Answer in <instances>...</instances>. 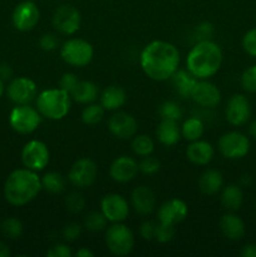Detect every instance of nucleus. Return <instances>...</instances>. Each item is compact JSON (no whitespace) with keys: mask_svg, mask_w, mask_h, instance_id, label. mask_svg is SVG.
<instances>
[{"mask_svg":"<svg viewBox=\"0 0 256 257\" xmlns=\"http://www.w3.org/2000/svg\"><path fill=\"white\" fill-rule=\"evenodd\" d=\"M188 207L185 201L180 198H171L162 203L158 210V221L165 225L176 226L187 217Z\"/></svg>","mask_w":256,"mask_h":257,"instance_id":"nucleus-16","label":"nucleus"},{"mask_svg":"<svg viewBox=\"0 0 256 257\" xmlns=\"http://www.w3.org/2000/svg\"><path fill=\"white\" fill-rule=\"evenodd\" d=\"M205 132V124L200 118H188L181 127V136L188 142H195L202 137Z\"/></svg>","mask_w":256,"mask_h":257,"instance_id":"nucleus-29","label":"nucleus"},{"mask_svg":"<svg viewBox=\"0 0 256 257\" xmlns=\"http://www.w3.org/2000/svg\"><path fill=\"white\" fill-rule=\"evenodd\" d=\"M243 202V192L238 185H228L221 193V203L228 211H237Z\"/></svg>","mask_w":256,"mask_h":257,"instance_id":"nucleus-28","label":"nucleus"},{"mask_svg":"<svg viewBox=\"0 0 256 257\" xmlns=\"http://www.w3.org/2000/svg\"><path fill=\"white\" fill-rule=\"evenodd\" d=\"M58 44H59V40H58L57 35L52 34V33L43 34L39 39V47L45 52H52V50L57 49Z\"/></svg>","mask_w":256,"mask_h":257,"instance_id":"nucleus-43","label":"nucleus"},{"mask_svg":"<svg viewBox=\"0 0 256 257\" xmlns=\"http://www.w3.org/2000/svg\"><path fill=\"white\" fill-rule=\"evenodd\" d=\"M3 93H4V80L0 79V97L3 95Z\"/></svg>","mask_w":256,"mask_h":257,"instance_id":"nucleus-52","label":"nucleus"},{"mask_svg":"<svg viewBox=\"0 0 256 257\" xmlns=\"http://www.w3.org/2000/svg\"><path fill=\"white\" fill-rule=\"evenodd\" d=\"M104 117V108L100 104L89 103L82 112V120L87 125H95L102 122Z\"/></svg>","mask_w":256,"mask_h":257,"instance_id":"nucleus-32","label":"nucleus"},{"mask_svg":"<svg viewBox=\"0 0 256 257\" xmlns=\"http://www.w3.org/2000/svg\"><path fill=\"white\" fill-rule=\"evenodd\" d=\"M13 75V70L12 68L9 67V64H7V63H3V64H0V79L3 80H7V79H10Z\"/></svg>","mask_w":256,"mask_h":257,"instance_id":"nucleus-48","label":"nucleus"},{"mask_svg":"<svg viewBox=\"0 0 256 257\" xmlns=\"http://www.w3.org/2000/svg\"><path fill=\"white\" fill-rule=\"evenodd\" d=\"M40 18V12L34 2L20 3L15 7L13 12V24L20 32H29L38 24Z\"/></svg>","mask_w":256,"mask_h":257,"instance_id":"nucleus-14","label":"nucleus"},{"mask_svg":"<svg viewBox=\"0 0 256 257\" xmlns=\"http://www.w3.org/2000/svg\"><path fill=\"white\" fill-rule=\"evenodd\" d=\"M93 55H94L93 45L84 39L73 38L67 40L60 48L62 59L73 67H85L92 62Z\"/></svg>","mask_w":256,"mask_h":257,"instance_id":"nucleus-5","label":"nucleus"},{"mask_svg":"<svg viewBox=\"0 0 256 257\" xmlns=\"http://www.w3.org/2000/svg\"><path fill=\"white\" fill-rule=\"evenodd\" d=\"M97 173L98 168L94 161L88 157L79 158L70 167L69 173H68V180L75 187L85 188L94 183Z\"/></svg>","mask_w":256,"mask_h":257,"instance_id":"nucleus-11","label":"nucleus"},{"mask_svg":"<svg viewBox=\"0 0 256 257\" xmlns=\"http://www.w3.org/2000/svg\"><path fill=\"white\" fill-rule=\"evenodd\" d=\"M156 136L163 146L171 147V146L177 145L181 138V128L178 125V120L161 119L160 124L157 125Z\"/></svg>","mask_w":256,"mask_h":257,"instance_id":"nucleus-23","label":"nucleus"},{"mask_svg":"<svg viewBox=\"0 0 256 257\" xmlns=\"http://www.w3.org/2000/svg\"><path fill=\"white\" fill-rule=\"evenodd\" d=\"M225 115L230 124H245L251 117V105L247 98L242 94L232 95L226 104Z\"/></svg>","mask_w":256,"mask_h":257,"instance_id":"nucleus-15","label":"nucleus"},{"mask_svg":"<svg viewBox=\"0 0 256 257\" xmlns=\"http://www.w3.org/2000/svg\"><path fill=\"white\" fill-rule=\"evenodd\" d=\"M8 256H10L9 247H8L4 242H0V257H8Z\"/></svg>","mask_w":256,"mask_h":257,"instance_id":"nucleus-50","label":"nucleus"},{"mask_svg":"<svg viewBox=\"0 0 256 257\" xmlns=\"http://www.w3.org/2000/svg\"><path fill=\"white\" fill-rule=\"evenodd\" d=\"M100 211L109 222H123L130 215L128 202L118 193H108L100 201Z\"/></svg>","mask_w":256,"mask_h":257,"instance_id":"nucleus-13","label":"nucleus"},{"mask_svg":"<svg viewBox=\"0 0 256 257\" xmlns=\"http://www.w3.org/2000/svg\"><path fill=\"white\" fill-rule=\"evenodd\" d=\"M78 82H79V79L77 78V75L74 74V73H64V74L62 75V78H60V82H59V88H62L63 90H65V92L70 93L73 89H74L75 85L78 84Z\"/></svg>","mask_w":256,"mask_h":257,"instance_id":"nucleus-44","label":"nucleus"},{"mask_svg":"<svg viewBox=\"0 0 256 257\" xmlns=\"http://www.w3.org/2000/svg\"><path fill=\"white\" fill-rule=\"evenodd\" d=\"M131 146H132L135 155L140 156V157H146V156L152 155L153 151H155V142L147 135L135 136Z\"/></svg>","mask_w":256,"mask_h":257,"instance_id":"nucleus-31","label":"nucleus"},{"mask_svg":"<svg viewBox=\"0 0 256 257\" xmlns=\"http://www.w3.org/2000/svg\"><path fill=\"white\" fill-rule=\"evenodd\" d=\"M42 122V114L37 108L29 104H18L13 108L9 115V123L15 132L20 135H30L39 127Z\"/></svg>","mask_w":256,"mask_h":257,"instance_id":"nucleus-7","label":"nucleus"},{"mask_svg":"<svg viewBox=\"0 0 256 257\" xmlns=\"http://www.w3.org/2000/svg\"><path fill=\"white\" fill-rule=\"evenodd\" d=\"M240 255L242 257H256V245L255 243H247L242 247Z\"/></svg>","mask_w":256,"mask_h":257,"instance_id":"nucleus-47","label":"nucleus"},{"mask_svg":"<svg viewBox=\"0 0 256 257\" xmlns=\"http://www.w3.org/2000/svg\"><path fill=\"white\" fill-rule=\"evenodd\" d=\"M218 150L221 155L228 160H240L250 151V141L240 132H227L218 140Z\"/></svg>","mask_w":256,"mask_h":257,"instance_id":"nucleus-8","label":"nucleus"},{"mask_svg":"<svg viewBox=\"0 0 256 257\" xmlns=\"http://www.w3.org/2000/svg\"><path fill=\"white\" fill-rule=\"evenodd\" d=\"M241 85L248 93H256V65L248 67L241 75Z\"/></svg>","mask_w":256,"mask_h":257,"instance_id":"nucleus-36","label":"nucleus"},{"mask_svg":"<svg viewBox=\"0 0 256 257\" xmlns=\"http://www.w3.org/2000/svg\"><path fill=\"white\" fill-rule=\"evenodd\" d=\"M195 38L197 42L202 40H210L213 35V25L208 22H203L198 24L195 29Z\"/></svg>","mask_w":256,"mask_h":257,"instance_id":"nucleus-41","label":"nucleus"},{"mask_svg":"<svg viewBox=\"0 0 256 257\" xmlns=\"http://www.w3.org/2000/svg\"><path fill=\"white\" fill-rule=\"evenodd\" d=\"M105 245L113 255L125 256L135 247V236L127 226L115 222L105 231Z\"/></svg>","mask_w":256,"mask_h":257,"instance_id":"nucleus-6","label":"nucleus"},{"mask_svg":"<svg viewBox=\"0 0 256 257\" xmlns=\"http://www.w3.org/2000/svg\"><path fill=\"white\" fill-rule=\"evenodd\" d=\"M242 47L248 55L256 57V28H252L243 35Z\"/></svg>","mask_w":256,"mask_h":257,"instance_id":"nucleus-40","label":"nucleus"},{"mask_svg":"<svg viewBox=\"0 0 256 257\" xmlns=\"http://www.w3.org/2000/svg\"><path fill=\"white\" fill-rule=\"evenodd\" d=\"M171 79H172V84L178 95H181L182 98H191V93L197 83V79L188 70L177 69L175 74L171 77Z\"/></svg>","mask_w":256,"mask_h":257,"instance_id":"nucleus-26","label":"nucleus"},{"mask_svg":"<svg viewBox=\"0 0 256 257\" xmlns=\"http://www.w3.org/2000/svg\"><path fill=\"white\" fill-rule=\"evenodd\" d=\"M248 132H250L251 137L256 140V119L250 124V127H248Z\"/></svg>","mask_w":256,"mask_h":257,"instance_id":"nucleus-51","label":"nucleus"},{"mask_svg":"<svg viewBox=\"0 0 256 257\" xmlns=\"http://www.w3.org/2000/svg\"><path fill=\"white\" fill-rule=\"evenodd\" d=\"M222 50L212 40L197 42L186 58L187 70L196 79H207L220 70L222 64Z\"/></svg>","mask_w":256,"mask_h":257,"instance_id":"nucleus-2","label":"nucleus"},{"mask_svg":"<svg viewBox=\"0 0 256 257\" xmlns=\"http://www.w3.org/2000/svg\"><path fill=\"white\" fill-rule=\"evenodd\" d=\"M0 228L3 230V233L8 238H12V240L19 238L23 235V230H24L22 221L15 217H9L7 220H4V222L0 226Z\"/></svg>","mask_w":256,"mask_h":257,"instance_id":"nucleus-35","label":"nucleus"},{"mask_svg":"<svg viewBox=\"0 0 256 257\" xmlns=\"http://www.w3.org/2000/svg\"><path fill=\"white\" fill-rule=\"evenodd\" d=\"M156 226H157V223L152 222V221H146V222H143L140 227L141 237L147 241L153 240L156 235Z\"/></svg>","mask_w":256,"mask_h":257,"instance_id":"nucleus-45","label":"nucleus"},{"mask_svg":"<svg viewBox=\"0 0 256 257\" xmlns=\"http://www.w3.org/2000/svg\"><path fill=\"white\" fill-rule=\"evenodd\" d=\"M80 232H82V227H80L79 223L70 222V223H67V225L63 227L62 233L65 241H68V242H73V241H75L78 237H79Z\"/></svg>","mask_w":256,"mask_h":257,"instance_id":"nucleus-42","label":"nucleus"},{"mask_svg":"<svg viewBox=\"0 0 256 257\" xmlns=\"http://www.w3.org/2000/svg\"><path fill=\"white\" fill-rule=\"evenodd\" d=\"M137 120L132 114L125 112H117L108 119V130L113 136L120 140L135 137L137 133Z\"/></svg>","mask_w":256,"mask_h":257,"instance_id":"nucleus-17","label":"nucleus"},{"mask_svg":"<svg viewBox=\"0 0 256 257\" xmlns=\"http://www.w3.org/2000/svg\"><path fill=\"white\" fill-rule=\"evenodd\" d=\"M65 206L72 213H79L85 207V200L80 193L72 192L65 198Z\"/></svg>","mask_w":256,"mask_h":257,"instance_id":"nucleus-38","label":"nucleus"},{"mask_svg":"<svg viewBox=\"0 0 256 257\" xmlns=\"http://www.w3.org/2000/svg\"><path fill=\"white\" fill-rule=\"evenodd\" d=\"M175 226L165 225V223H157L156 226V235L155 240L161 243H167L175 237Z\"/></svg>","mask_w":256,"mask_h":257,"instance_id":"nucleus-39","label":"nucleus"},{"mask_svg":"<svg viewBox=\"0 0 256 257\" xmlns=\"http://www.w3.org/2000/svg\"><path fill=\"white\" fill-rule=\"evenodd\" d=\"M70 94L62 88H50L37 95V109L42 117L60 120L70 110Z\"/></svg>","mask_w":256,"mask_h":257,"instance_id":"nucleus-4","label":"nucleus"},{"mask_svg":"<svg viewBox=\"0 0 256 257\" xmlns=\"http://www.w3.org/2000/svg\"><path fill=\"white\" fill-rule=\"evenodd\" d=\"M80 17L79 10L69 4H63L57 8L53 14V27L64 35H73L79 30Z\"/></svg>","mask_w":256,"mask_h":257,"instance_id":"nucleus-10","label":"nucleus"},{"mask_svg":"<svg viewBox=\"0 0 256 257\" xmlns=\"http://www.w3.org/2000/svg\"><path fill=\"white\" fill-rule=\"evenodd\" d=\"M223 186L222 173L217 170H207L198 180V188L203 195L212 196L221 191Z\"/></svg>","mask_w":256,"mask_h":257,"instance_id":"nucleus-25","label":"nucleus"},{"mask_svg":"<svg viewBox=\"0 0 256 257\" xmlns=\"http://www.w3.org/2000/svg\"><path fill=\"white\" fill-rule=\"evenodd\" d=\"M75 256L77 257H93L94 256V252H93V251H90L89 248L82 247V248H79L77 252H75Z\"/></svg>","mask_w":256,"mask_h":257,"instance_id":"nucleus-49","label":"nucleus"},{"mask_svg":"<svg viewBox=\"0 0 256 257\" xmlns=\"http://www.w3.org/2000/svg\"><path fill=\"white\" fill-rule=\"evenodd\" d=\"M28 2H35V0H28Z\"/></svg>","mask_w":256,"mask_h":257,"instance_id":"nucleus-53","label":"nucleus"},{"mask_svg":"<svg viewBox=\"0 0 256 257\" xmlns=\"http://www.w3.org/2000/svg\"><path fill=\"white\" fill-rule=\"evenodd\" d=\"M107 217L103 215V212H98V211H93V212L88 213L84 218V227L90 232H99L107 227Z\"/></svg>","mask_w":256,"mask_h":257,"instance_id":"nucleus-33","label":"nucleus"},{"mask_svg":"<svg viewBox=\"0 0 256 257\" xmlns=\"http://www.w3.org/2000/svg\"><path fill=\"white\" fill-rule=\"evenodd\" d=\"M127 100V94L123 88L118 85H109L100 94V105L104 110H117L123 107Z\"/></svg>","mask_w":256,"mask_h":257,"instance_id":"nucleus-24","label":"nucleus"},{"mask_svg":"<svg viewBox=\"0 0 256 257\" xmlns=\"http://www.w3.org/2000/svg\"><path fill=\"white\" fill-rule=\"evenodd\" d=\"M220 228L223 236L231 241H240L245 236V223L235 213H226L220 220Z\"/></svg>","mask_w":256,"mask_h":257,"instance_id":"nucleus-22","label":"nucleus"},{"mask_svg":"<svg viewBox=\"0 0 256 257\" xmlns=\"http://www.w3.org/2000/svg\"><path fill=\"white\" fill-rule=\"evenodd\" d=\"M133 208L140 215H150L156 206V197L153 191L147 186H138L131 195Z\"/></svg>","mask_w":256,"mask_h":257,"instance_id":"nucleus-20","label":"nucleus"},{"mask_svg":"<svg viewBox=\"0 0 256 257\" xmlns=\"http://www.w3.org/2000/svg\"><path fill=\"white\" fill-rule=\"evenodd\" d=\"M42 190V180L35 171L19 168L8 176L4 186V196L10 205L24 206L32 202Z\"/></svg>","mask_w":256,"mask_h":257,"instance_id":"nucleus-3","label":"nucleus"},{"mask_svg":"<svg viewBox=\"0 0 256 257\" xmlns=\"http://www.w3.org/2000/svg\"><path fill=\"white\" fill-rule=\"evenodd\" d=\"M69 94L75 102L80 104H89L98 98V87L90 80H79Z\"/></svg>","mask_w":256,"mask_h":257,"instance_id":"nucleus-27","label":"nucleus"},{"mask_svg":"<svg viewBox=\"0 0 256 257\" xmlns=\"http://www.w3.org/2000/svg\"><path fill=\"white\" fill-rule=\"evenodd\" d=\"M138 168L145 175H155V173H157L160 171L161 162L157 158L152 157L151 155L146 156V157H142L141 162L138 163Z\"/></svg>","mask_w":256,"mask_h":257,"instance_id":"nucleus-37","label":"nucleus"},{"mask_svg":"<svg viewBox=\"0 0 256 257\" xmlns=\"http://www.w3.org/2000/svg\"><path fill=\"white\" fill-rule=\"evenodd\" d=\"M47 255L49 257H70L73 253L67 245H64V243H58V245L53 246L48 251Z\"/></svg>","mask_w":256,"mask_h":257,"instance_id":"nucleus-46","label":"nucleus"},{"mask_svg":"<svg viewBox=\"0 0 256 257\" xmlns=\"http://www.w3.org/2000/svg\"><path fill=\"white\" fill-rule=\"evenodd\" d=\"M140 64L145 74L156 82L171 79L180 64V52L172 43L153 40L143 48Z\"/></svg>","mask_w":256,"mask_h":257,"instance_id":"nucleus-1","label":"nucleus"},{"mask_svg":"<svg viewBox=\"0 0 256 257\" xmlns=\"http://www.w3.org/2000/svg\"><path fill=\"white\" fill-rule=\"evenodd\" d=\"M138 163L135 158L128 156H120L115 158L109 167V176L113 181L118 183H127L135 180L137 176Z\"/></svg>","mask_w":256,"mask_h":257,"instance_id":"nucleus-18","label":"nucleus"},{"mask_svg":"<svg viewBox=\"0 0 256 257\" xmlns=\"http://www.w3.org/2000/svg\"><path fill=\"white\" fill-rule=\"evenodd\" d=\"M158 114H160L161 119L180 120L182 118V109L173 100H166L158 108Z\"/></svg>","mask_w":256,"mask_h":257,"instance_id":"nucleus-34","label":"nucleus"},{"mask_svg":"<svg viewBox=\"0 0 256 257\" xmlns=\"http://www.w3.org/2000/svg\"><path fill=\"white\" fill-rule=\"evenodd\" d=\"M50 160L49 148L44 142L33 140L24 146L22 151V162L25 168L39 172L48 166Z\"/></svg>","mask_w":256,"mask_h":257,"instance_id":"nucleus-9","label":"nucleus"},{"mask_svg":"<svg viewBox=\"0 0 256 257\" xmlns=\"http://www.w3.org/2000/svg\"><path fill=\"white\" fill-rule=\"evenodd\" d=\"M7 93L15 104H29L38 95L37 83L28 77H18L9 83Z\"/></svg>","mask_w":256,"mask_h":257,"instance_id":"nucleus-12","label":"nucleus"},{"mask_svg":"<svg viewBox=\"0 0 256 257\" xmlns=\"http://www.w3.org/2000/svg\"><path fill=\"white\" fill-rule=\"evenodd\" d=\"M191 98L201 107L213 108L220 103L221 93L215 84L206 79H200L191 93Z\"/></svg>","mask_w":256,"mask_h":257,"instance_id":"nucleus-19","label":"nucleus"},{"mask_svg":"<svg viewBox=\"0 0 256 257\" xmlns=\"http://www.w3.org/2000/svg\"><path fill=\"white\" fill-rule=\"evenodd\" d=\"M213 155H215V150H213L212 145L201 140L191 142V145L186 150V156H187L188 161L197 166L208 165L212 161Z\"/></svg>","mask_w":256,"mask_h":257,"instance_id":"nucleus-21","label":"nucleus"},{"mask_svg":"<svg viewBox=\"0 0 256 257\" xmlns=\"http://www.w3.org/2000/svg\"><path fill=\"white\" fill-rule=\"evenodd\" d=\"M42 188L47 192L58 195L65 190V180L60 173L58 172H48L42 178Z\"/></svg>","mask_w":256,"mask_h":257,"instance_id":"nucleus-30","label":"nucleus"}]
</instances>
